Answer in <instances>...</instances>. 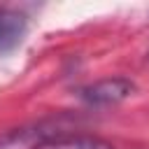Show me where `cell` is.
Instances as JSON below:
<instances>
[{"mask_svg": "<svg viewBox=\"0 0 149 149\" xmlns=\"http://www.w3.org/2000/svg\"><path fill=\"white\" fill-rule=\"evenodd\" d=\"M135 93V84L123 77H109L93 81L79 91V98L88 105H116Z\"/></svg>", "mask_w": 149, "mask_h": 149, "instance_id": "cell-1", "label": "cell"}, {"mask_svg": "<svg viewBox=\"0 0 149 149\" xmlns=\"http://www.w3.org/2000/svg\"><path fill=\"white\" fill-rule=\"evenodd\" d=\"M37 149H114V144L95 135H63L40 144Z\"/></svg>", "mask_w": 149, "mask_h": 149, "instance_id": "cell-2", "label": "cell"}, {"mask_svg": "<svg viewBox=\"0 0 149 149\" xmlns=\"http://www.w3.org/2000/svg\"><path fill=\"white\" fill-rule=\"evenodd\" d=\"M147 56H149V54H147Z\"/></svg>", "mask_w": 149, "mask_h": 149, "instance_id": "cell-3", "label": "cell"}]
</instances>
